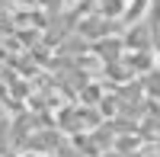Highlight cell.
Segmentation results:
<instances>
[{"instance_id":"1","label":"cell","mask_w":160,"mask_h":157,"mask_svg":"<svg viewBox=\"0 0 160 157\" xmlns=\"http://www.w3.org/2000/svg\"><path fill=\"white\" fill-rule=\"evenodd\" d=\"M125 3L128 0H99V16H106V19H122V13H125Z\"/></svg>"},{"instance_id":"2","label":"cell","mask_w":160,"mask_h":157,"mask_svg":"<svg viewBox=\"0 0 160 157\" xmlns=\"http://www.w3.org/2000/svg\"><path fill=\"white\" fill-rule=\"evenodd\" d=\"M148 10V0H128L125 3V13H122V23H138Z\"/></svg>"},{"instance_id":"3","label":"cell","mask_w":160,"mask_h":157,"mask_svg":"<svg viewBox=\"0 0 160 157\" xmlns=\"http://www.w3.org/2000/svg\"><path fill=\"white\" fill-rule=\"evenodd\" d=\"M64 3H77V0H64Z\"/></svg>"}]
</instances>
